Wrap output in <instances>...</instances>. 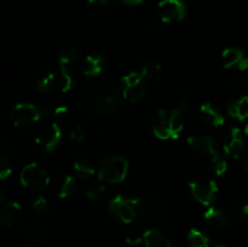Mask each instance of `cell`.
Returning <instances> with one entry per match:
<instances>
[{
  "mask_svg": "<svg viewBox=\"0 0 248 247\" xmlns=\"http://www.w3.org/2000/svg\"><path fill=\"white\" fill-rule=\"evenodd\" d=\"M121 94L120 86L109 81H97L87 89L85 103L93 115H109L120 108Z\"/></svg>",
  "mask_w": 248,
  "mask_h": 247,
  "instance_id": "6da1fadb",
  "label": "cell"
},
{
  "mask_svg": "<svg viewBox=\"0 0 248 247\" xmlns=\"http://www.w3.org/2000/svg\"><path fill=\"white\" fill-rule=\"evenodd\" d=\"M128 172V162L120 155H109L99 164L97 174L103 183H119L126 178Z\"/></svg>",
  "mask_w": 248,
  "mask_h": 247,
  "instance_id": "7a4b0ae2",
  "label": "cell"
},
{
  "mask_svg": "<svg viewBox=\"0 0 248 247\" xmlns=\"http://www.w3.org/2000/svg\"><path fill=\"white\" fill-rule=\"evenodd\" d=\"M47 111L31 103H18L10 110V120L16 127L28 128L41 120Z\"/></svg>",
  "mask_w": 248,
  "mask_h": 247,
  "instance_id": "3957f363",
  "label": "cell"
},
{
  "mask_svg": "<svg viewBox=\"0 0 248 247\" xmlns=\"http://www.w3.org/2000/svg\"><path fill=\"white\" fill-rule=\"evenodd\" d=\"M123 97L131 103H140L147 96V80L140 72H131L120 80Z\"/></svg>",
  "mask_w": 248,
  "mask_h": 247,
  "instance_id": "277c9868",
  "label": "cell"
},
{
  "mask_svg": "<svg viewBox=\"0 0 248 247\" xmlns=\"http://www.w3.org/2000/svg\"><path fill=\"white\" fill-rule=\"evenodd\" d=\"M79 63V55L73 48H65L58 53V65H60V86L63 92L69 91L73 85V77Z\"/></svg>",
  "mask_w": 248,
  "mask_h": 247,
  "instance_id": "5b68a950",
  "label": "cell"
},
{
  "mask_svg": "<svg viewBox=\"0 0 248 247\" xmlns=\"http://www.w3.org/2000/svg\"><path fill=\"white\" fill-rule=\"evenodd\" d=\"M22 184L27 189H31L34 191H41L51 183L47 173L40 165L31 162V164L26 165L21 171Z\"/></svg>",
  "mask_w": 248,
  "mask_h": 247,
  "instance_id": "8992f818",
  "label": "cell"
},
{
  "mask_svg": "<svg viewBox=\"0 0 248 247\" xmlns=\"http://www.w3.org/2000/svg\"><path fill=\"white\" fill-rule=\"evenodd\" d=\"M108 207L111 215L116 219H119L123 223H126V224L132 223L137 218L133 198H125L123 195H118L109 202Z\"/></svg>",
  "mask_w": 248,
  "mask_h": 247,
  "instance_id": "52a82bcc",
  "label": "cell"
},
{
  "mask_svg": "<svg viewBox=\"0 0 248 247\" xmlns=\"http://www.w3.org/2000/svg\"><path fill=\"white\" fill-rule=\"evenodd\" d=\"M191 194L198 202L203 206H211L218 196V186L215 181L201 179L189 183Z\"/></svg>",
  "mask_w": 248,
  "mask_h": 247,
  "instance_id": "ba28073f",
  "label": "cell"
},
{
  "mask_svg": "<svg viewBox=\"0 0 248 247\" xmlns=\"http://www.w3.org/2000/svg\"><path fill=\"white\" fill-rule=\"evenodd\" d=\"M137 217L145 222H156L162 215V205L153 196H140L133 198Z\"/></svg>",
  "mask_w": 248,
  "mask_h": 247,
  "instance_id": "9c48e42d",
  "label": "cell"
},
{
  "mask_svg": "<svg viewBox=\"0 0 248 247\" xmlns=\"http://www.w3.org/2000/svg\"><path fill=\"white\" fill-rule=\"evenodd\" d=\"M61 138H62V130L61 126L56 123L44 124L39 127L35 136L36 143L46 152L55 150L60 145Z\"/></svg>",
  "mask_w": 248,
  "mask_h": 247,
  "instance_id": "30bf717a",
  "label": "cell"
},
{
  "mask_svg": "<svg viewBox=\"0 0 248 247\" xmlns=\"http://www.w3.org/2000/svg\"><path fill=\"white\" fill-rule=\"evenodd\" d=\"M188 144L195 153H198L201 156L208 157L211 161L215 162L216 160L219 159L220 155L218 153L217 145H216L215 139L211 136L207 135H191L188 138Z\"/></svg>",
  "mask_w": 248,
  "mask_h": 247,
  "instance_id": "8fae6325",
  "label": "cell"
},
{
  "mask_svg": "<svg viewBox=\"0 0 248 247\" xmlns=\"http://www.w3.org/2000/svg\"><path fill=\"white\" fill-rule=\"evenodd\" d=\"M246 138L241 128H230L225 135L224 144H223L225 156L232 157V159L241 156L242 153L246 150Z\"/></svg>",
  "mask_w": 248,
  "mask_h": 247,
  "instance_id": "7c38bea8",
  "label": "cell"
},
{
  "mask_svg": "<svg viewBox=\"0 0 248 247\" xmlns=\"http://www.w3.org/2000/svg\"><path fill=\"white\" fill-rule=\"evenodd\" d=\"M159 16L166 23L179 22L186 16V6L181 0H162L159 4Z\"/></svg>",
  "mask_w": 248,
  "mask_h": 247,
  "instance_id": "4fadbf2b",
  "label": "cell"
},
{
  "mask_svg": "<svg viewBox=\"0 0 248 247\" xmlns=\"http://www.w3.org/2000/svg\"><path fill=\"white\" fill-rule=\"evenodd\" d=\"M203 217L213 229H225L232 223V213L223 206H210Z\"/></svg>",
  "mask_w": 248,
  "mask_h": 247,
  "instance_id": "5bb4252c",
  "label": "cell"
},
{
  "mask_svg": "<svg viewBox=\"0 0 248 247\" xmlns=\"http://www.w3.org/2000/svg\"><path fill=\"white\" fill-rule=\"evenodd\" d=\"M153 133L160 139L172 138L171 125H170V113L166 109H160L152 118Z\"/></svg>",
  "mask_w": 248,
  "mask_h": 247,
  "instance_id": "9a60e30c",
  "label": "cell"
},
{
  "mask_svg": "<svg viewBox=\"0 0 248 247\" xmlns=\"http://www.w3.org/2000/svg\"><path fill=\"white\" fill-rule=\"evenodd\" d=\"M189 101L186 97L181 99L176 108L170 113V125H171L172 131V138H177L181 132L183 131L184 127V116L188 111Z\"/></svg>",
  "mask_w": 248,
  "mask_h": 247,
  "instance_id": "2e32d148",
  "label": "cell"
},
{
  "mask_svg": "<svg viewBox=\"0 0 248 247\" xmlns=\"http://www.w3.org/2000/svg\"><path fill=\"white\" fill-rule=\"evenodd\" d=\"M199 114H200L203 123L212 126V127H222L225 123V118L222 114V111L219 110V108L216 107L215 104L208 103V102L201 104L200 109H199Z\"/></svg>",
  "mask_w": 248,
  "mask_h": 247,
  "instance_id": "e0dca14e",
  "label": "cell"
},
{
  "mask_svg": "<svg viewBox=\"0 0 248 247\" xmlns=\"http://www.w3.org/2000/svg\"><path fill=\"white\" fill-rule=\"evenodd\" d=\"M50 184L53 194L61 199L72 195L75 189V181L69 174H58L51 181Z\"/></svg>",
  "mask_w": 248,
  "mask_h": 247,
  "instance_id": "ac0fdd59",
  "label": "cell"
},
{
  "mask_svg": "<svg viewBox=\"0 0 248 247\" xmlns=\"http://www.w3.org/2000/svg\"><path fill=\"white\" fill-rule=\"evenodd\" d=\"M21 205L14 200L2 203L1 208H0V223L5 227L12 225L21 216Z\"/></svg>",
  "mask_w": 248,
  "mask_h": 247,
  "instance_id": "d6986e66",
  "label": "cell"
},
{
  "mask_svg": "<svg viewBox=\"0 0 248 247\" xmlns=\"http://www.w3.org/2000/svg\"><path fill=\"white\" fill-rule=\"evenodd\" d=\"M81 68L85 75L96 77V75L101 74L102 70L104 69V58L101 55H98V53L87 55L82 60Z\"/></svg>",
  "mask_w": 248,
  "mask_h": 247,
  "instance_id": "ffe728a7",
  "label": "cell"
},
{
  "mask_svg": "<svg viewBox=\"0 0 248 247\" xmlns=\"http://www.w3.org/2000/svg\"><path fill=\"white\" fill-rule=\"evenodd\" d=\"M144 244L147 247H172L166 235L157 229H149L144 232Z\"/></svg>",
  "mask_w": 248,
  "mask_h": 247,
  "instance_id": "44dd1931",
  "label": "cell"
},
{
  "mask_svg": "<svg viewBox=\"0 0 248 247\" xmlns=\"http://www.w3.org/2000/svg\"><path fill=\"white\" fill-rule=\"evenodd\" d=\"M228 114L232 118L242 121L248 118V97H241L236 101L232 102L227 108Z\"/></svg>",
  "mask_w": 248,
  "mask_h": 247,
  "instance_id": "7402d4cb",
  "label": "cell"
},
{
  "mask_svg": "<svg viewBox=\"0 0 248 247\" xmlns=\"http://www.w3.org/2000/svg\"><path fill=\"white\" fill-rule=\"evenodd\" d=\"M246 57L245 52L242 50L237 47H229L227 50L223 51L222 53V62L224 68L229 69V68L237 67L239 68L240 63L242 62V60Z\"/></svg>",
  "mask_w": 248,
  "mask_h": 247,
  "instance_id": "603a6c76",
  "label": "cell"
},
{
  "mask_svg": "<svg viewBox=\"0 0 248 247\" xmlns=\"http://www.w3.org/2000/svg\"><path fill=\"white\" fill-rule=\"evenodd\" d=\"M73 171L78 178L84 179V181L92 178L96 174V169L87 160H77L73 165Z\"/></svg>",
  "mask_w": 248,
  "mask_h": 247,
  "instance_id": "cb8c5ba5",
  "label": "cell"
},
{
  "mask_svg": "<svg viewBox=\"0 0 248 247\" xmlns=\"http://www.w3.org/2000/svg\"><path fill=\"white\" fill-rule=\"evenodd\" d=\"M23 234L27 241L31 242V244H40L46 237L45 229L39 224H28L24 228Z\"/></svg>",
  "mask_w": 248,
  "mask_h": 247,
  "instance_id": "d4e9b609",
  "label": "cell"
},
{
  "mask_svg": "<svg viewBox=\"0 0 248 247\" xmlns=\"http://www.w3.org/2000/svg\"><path fill=\"white\" fill-rule=\"evenodd\" d=\"M188 242L190 247H208L210 246V239L207 235L203 234L201 230L193 228L188 232Z\"/></svg>",
  "mask_w": 248,
  "mask_h": 247,
  "instance_id": "484cf974",
  "label": "cell"
},
{
  "mask_svg": "<svg viewBox=\"0 0 248 247\" xmlns=\"http://www.w3.org/2000/svg\"><path fill=\"white\" fill-rule=\"evenodd\" d=\"M56 84H57V77L53 73H46V74L41 75L39 77L38 82H36V89L43 93H47L55 89Z\"/></svg>",
  "mask_w": 248,
  "mask_h": 247,
  "instance_id": "4316f807",
  "label": "cell"
},
{
  "mask_svg": "<svg viewBox=\"0 0 248 247\" xmlns=\"http://www.w3.org/2000/svg\"><path fill=\"white\" fill-rule=\"evenodd\" d=\"M160 72H161V67H160L159 63L156 61H147V62L143 64L140 73L143 74V77H145V80H153L155 77H159Z\"/></svg>",
  "mask_w": 248,
  "mask_h": 247,
  "instance_id": "83f0119b",
  "label": "cell"
},
{
  "mask_svg": "<svg viewBox=\"0 0 248 247\" xmlns=\"http://www.w3.org/2000/svg\"><path fill=\"white\" fill-rule=\"evenodd\" d=\"M104 195H106V186L103 185V182L91 184L86 189V196L92 201H101Z\"/></svg>",
  "mask_w": 248,
  "mask_h": 247,
  "instance_id": "f1b7e54d",
  "label": "cell"
},
{
  "mask_svg": "<svg viewBox=\"0 0 248 247\" xmlns=\"http://www.w3.org/2000/svg\"><path fill=\"white\" fill-rule=\"evenodd\" d=\"M53 119L55 121L53 123L57 124L58 126H63L64 124H67L69 121L70 118V113H69V108L65 106H60L57 108H55L53 110Z\"/></svg>",
  "mask_w": 248,
  "mask_h": 247,
  "instance_id": "f546056e",
  "label": "cell"
},
{
  "mask_svg": "<svg viewBox=\"0 0 248 247\" xmlns=\"http://www.w3.org/2000/svg\"><path fill=\"white\" fill-rule=\"evenodd\" d=\"M125 239L128 245H138L140 242L144 241V234L138 228H130L126 232Z\"/></svg>",
  "mask_w": 248,
  "mask_h": 247,
  "instance_id": "4dcf8cb0",
  "label": "cell"
},
{
  "mask_svg": "<svg viewBox=\"0 0 248 247\" xmlns=\"http://www.w3.org/2000/svg\"><path fill=\"white\" fill-rule=\"evenodd\" d=\"M48 207H50V205L44 196H39L31 203V208L36 215H44V213L47 212Z\"/></svg>",
  "mask_w": 248,
  "mask_h": 247,
  "instance_id": "1f68e13d",
  "label": "cell"
},
{
  "mask_svg": "<svg viewBox=\"0 0 248 247\" xmlns=\"http://www.w3.org/2000/svg\"><path fill=\"white\" fill-rule=\"evenodd\" d=\"M12 167L10 157H7L5 154H1L0 156V178L6 179L11 174Z\"/></svg>",
  "mask_w": 248,
  "mask_h": 247,
  "instance_id": "d6a6232c",
  "label": "cell"
},
{
  "mask_svg": "<svg viewBox=\"0 0 248 247\" xmlns=\"http://www.w3.org/2000/svg\"><path fill=\"white\" fill-rule=\"evenodd\" d=\"M212 169L217 176H222V174L225 173V171H227L228 169L227 160L223 159V157H219V159L216 160L215 162H212Z\"/></svg>",
  "mask_w": 248,
  "mask_h": 247,
  "instance_id": "836d02e7",
  "label": "cell"
},
{
  "mask_svg": "<svg viewBox=\"0 0 248 247\" xmlns=\"http://www.w3.org/2000/svg\"><path fill=\"white\" fill-rule=\"evenodd\" d=\"M70 140L75 143H82L85 140V132L81 126H77L69 132Z\"/></svg>",
  "mask_w": 248,
  "mask_h": 247,
  "instance_id": "e575fe53",
  "label": "cell"
},
{
  "mask_svg": "<svg viewBox=\"0 0 248 247\" xmlns=\"http://www.w3.org/2000/svg\"><path fill=\"white\" fill-rule=\"evenodd\" d=\"M108 5L107 0H87V6L92 11H102Z\"/></svg>",
  "mask_w": 248,
  "mask_h": 247,
  "instance_id": "d590c367",
  "label": "cell"
},
{
  "mask_svg": "<svg viewBox=\"0 0 248 247\" xmlns=\"http://www.w3.org/2000/svg\"><path fill=\"white\" fill-rule=\"evenodd\" d=\"M236 219L241 223H248V203L240 206L236 210Z\"/></svg>",
  "mask_w": 248,
  "mask_h": 247,
  "instance_id": "8d00e7d4",
  "label": "cell"
},
{
  "mask_svg": "<svg viewBox=\"0 0 248 247\" xmlns=\"http://www.w3.org/2000/svg\"><path fill=\"white\" fill-rule=\"evenodd\" d=\"M242 166H244L245 171L248 173V150L247 152H245L244 156H242Z\"/></svg>",
  "mask_w": 248,
  "mask_h": 247,
  "instance_id": "74e56055",
  "label": "cell"
},
{
  "mask_svg": "<svg viewBox=\"0 0 248 247\" xmlns=\"http://www.w3.org/2000/svg\"><path fill=\"white\" fill-rule=\"evenodd\" d=\"M123 1L125 2V4L131 5V6H135V5L142 4V2L144 1V0H123Z\"/></svg>",
  "mask_w": 248,
  "mask_h": 247,
  "instance_id": "f35d334b",
  "label": "cell"
},
{
  "mask_svg": "<svg viewBox=\"0 0 248 247\" xmlns=\"http://www.w3.org/2000/svg\"><path fill=\"white\" fill-rule=\"evenodd\" d=\"M244 133H245V136H246V137L248 138V124L246 126H245V128H244Z\"/></svg>",
  "mask_w": 248,
  "mask_h": 247,
  "instance_id": "ab89813d",
  "label": "cell"
},
{
  "mask_svg": "<svg viewBox=\"0 0 248 247\" xmlns=\"http://www.w3.org/2000/svg\"><path fill=\"white\" fill-rule=\"evenodd\" d=\"M216 247H225V246H222V245H219V246H216Z\"/></svg>",
  "mask_w": 248,
  "mask_h": 247,
  "instance_id": "60d3db41",
  "label": "cell"
},
{
  "mask_svg": "<svg viewBox=\"0 0 248 247\" xmlns=\"http://www.w3.org/2000/svg\"><path fill=\"white\" fill-rule=\"evenodd\" d=\"M29 247H34V246H29Z\"/></svg>",
  "mask_w": 248,
  "mask_h": 247,
  "instance_id": "b9f144b4",
  "label": "cell"
}]
</instances>
